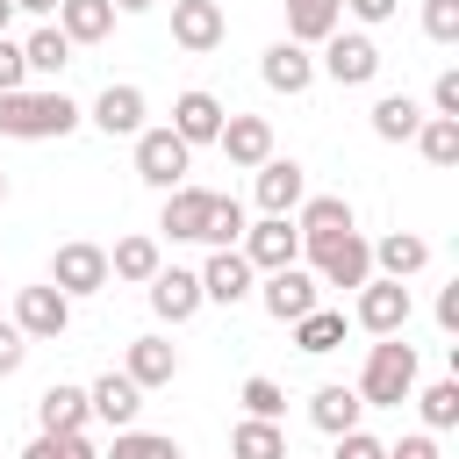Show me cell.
Here are the masks:
<instances>
[{
    "mask_svg": "<svg viewBox=\"0 0 459 459\" xmlns=\"http://www.w3.org/2000/svg\"><path fill=\"white\" fill-rule=\"evenodd\" d=\"M423 36L430 43H459V0H423Z\"/></svg>",
    "mask_w": 459,
    "mask_h": 459,
    "instance_id": "39",
    "label": "cell"
},
{
    "mask_svg": "<svg viewBox=\"0 0 459 459\" xmlns=\"http://www.w3.org/2000/svg\"><path fill=\"white\" fill-rule=\"evenodd\" d=\"M258 79L273 86V93H308V79H316V57H308V43H273L265 57H258Z\"/></svg>",
    "mask_w": 459,
    "mask_h": 459,
    "instance_id": "15",
    "label": "cell"
},
{
    "mask_svg": "<svg viewBox=\"0 0 459 459\" xmlns=\"http://www.w3.org/2000/svg\"><path fill=\"white\" fill-rule=\"evenodd\" d=\"M409 387H416V344H402V330H394V337H380V344L366 351L359 402H366V409H402Z\"/></svg>",
    "mask_w": 459,
    "mask_h": 459,
    "instance_id": "1",
    "label": "cell"
},
{
    "mask_svg": "<svg viewBox=\"0 0 459 459\" xmlns=\"http://www.w3.org/2000/svg\"><path fill=\"white\" fill-rule=\"evenodd\" d=\"M416 402H423V423H430V430H452V423H459V380H430Z\"/></svg>",
    "mask_w": 459,
    "mask_h": 459,
    "instance_id": "36",
    "label": "cell"
},
{
    "mask_svg": "<svg viewBox=\"0 0 459 459\" xmlns=\"http://www.w3.org/2000/svg\"><path fill=\"white\" fill-rule=\"evenodd\" d=\"M22 65L43 72V79H57V72L72 65V36H65V29H36V36L22 43Z\"/></svg>",
    "mask_w": 459,
    "mask_h": 459,
    "instance_id": "31",
    "label": "cell"
},
{
    "mask_svg": "<svg viewBox=\"0 0 459 459\" xmlns=\"http://www.w3.org/2000/svg\"><path fill=\"white\" fill-rule=\"evenodd\" d=\"M337 459H387V445L366 430H337Z\"/></svg>",
    "mask_w": 459,
    "mask_h": 459,
    "instance_id": "41",
    "label": "cell"
},
{
    "mask_svg": "<svg viewBox=\"0 0 459 459\" xmlns=\"http://www.w3.org/2000/svg\"><path fill=\"white\" fill-rule=\"evenodd\" d=\"M251 294V258L237 251V244H222L208 265H201V301H222V308H237Z\"/></svg>",
    "mask_w": 459,
    "mask_h": 459,
    "instance_id": "12",
    "label": "cell"
},
{
    "mask_svg": "<svg viewBox=\"0 0 459 459\" xmlns=\"http://www.w3.org/2000/svg\"><path fill=\"white\" fill-rule=\"evenodd\" d=\"M158 230L201 244V230H208V186H165V215H158Z\"/></svg>",
    "mask_w": 459,
    "mask_h": 459,
    "instance_id": "19",
    "label": "cell"
},
{
    "mask_svg": "<svg viewBox=\"0 0 459 459\" xmlns=\"http://www.w3.org/2000/svg\"><path fill=\"white\" fill-rule=\"evenodd\" d=\"M215 143H222V158H230V165H244V172H251V165H265V158H273V122H265V115H222V136H215Z\"/></svg>",
    "mask_w": 459,
    "mask_h": 459,
    "instance_id": "11",
    "label": "cell"
},
{
    "mask_svg": "<svg viewBox=\"0 0 459 459\" xmlns=\"http://www.w3.org/2000/svg\"><path fill=\"white\" fill-rule=\"evenodd\" d=\"M344 7H351L359 22H387V14H394V0H344Z\"/></svg>",
    "mask_w": 459,
    "mask_h": 459,
    "instance_id": "46",
    "label": "cell"
},
{
    "mask_svg": "<svg viewBox=\"0 0 459 459\" xmlns=\"http://www.w3.org/2000/svg\"><path fill=\"white\" fill-rule=\"evenodd\" d=\"M186 158H194V143H179L172 129H136V179L143 186H179Z\"/></svg>",
    "mask_w": 459,
    "mask_h": 459,
    "instance_id": "5",
    "label": "cell"
},
{
    "mask_svg": "<svg viewBox=\"0 0 459 459\" xmlns=\"http://www.w3.org/2000/svg\"><path fill=\"white\" fill-rule=\"evenodd\" d=\"M359 409H366V402H359V387H316V402H308V423L337 437V430H359Z\"/></svg>",
    "mask_w": 459,
    "mask_h": 459,
    "instance_id": "28",
    "label": "cell"
},
{
    "mask_svg": "<svg viewBox=\"0 0 459 459\" xmlns=\"http://www.w3.org/2000/svg\"><path fill=\"white\" fill-rule=\"evenodd\" d=\"M0 201H7V172H0Z\"/></svg>",
    "mask_w": 459,
    "mask_h": 459,
    "instance_id": "50",
    "label": "cell"
},
{
    "mask_svg": "<svg viewBox=\"0 0 459 459\" xmlns=\"http://www.w3.org/2000/svg\"><path fill=\"white\" fill-rule=\"evenodd\" d=\"M373 265H380V280H409V273H423V265H430V244H423V237H409V230H394V237H380V244H373Z\"/></svg>",
    "mask_w": 459,
    "mask_h": 459,
    "instance_id": "22",
    "label": "cell"
},
{
    "mask_svg": "<svg viewBox=\"0 0 459 459\" xmlns=\"http://www.w3.org/2000/svg\"><path fill=\"white\" fill-rule=\"evenodd\" d=\"M280 409H287V394H280V380H265V373H251V380H244V416H265V423H280Z\"/></svg>",
    "mask_w": 459,
    "mask_h": 459,
    "instance_id": "38",
    "label": "cell"
},
{
    "mask_svg": "<svg viewBox=\"0 0 459 459\" xmlns=\"http://www.w3.org/2000/svg\"><path fill=\"white\" fill-rule=\"evenodd\" d=\"M359 323H366L373 337H394V330L409 323V287H402V280H366V287H359Z\"/></svg>",
    "mask_w": 459,
    "mask_h": 459,
    "instance_id": "13",
    "label": "cell"
},
{
    "mask_svg": "<svg viewBox=\"0 0 459 459\" xmlns=\"http://www.w3.org/2000/svg\"><path fill=\"white\" fill-rule=\"evenodd\" d=\"M93 122H100L108 136H136V129H143V86H108V93L93 100Z\"/></svg>",
    "mask_w": 459,
    "mask_h": 459,
    "instance_id": "20",
    "label": "cell"
},
{
    "mask_svg": "<svg viewBox=\"0 0 459 459\" xmlns=\"http://www.w3.org/2000/svg\"><path fill=\"white\" fill-rule=\"evenodd\" d=\"M22 359H29V337H22L14 323H0V380H7V373H14Z\"/></svg>",
    "mask_w": 459,
    "mask_h": 459,
    "instance_id": "42",
    "label": "cell"
},
{
    "mask_svg": "<svg viewBox=\"0 0 459 459\" xmlns=\"http://www.w3.org/2000/svg\"><path fill=\"white\" fill-rule=\"evenodd\" d=\"M230 459H287V430L265 423V416H244L230 430Z\"/></svg>",
    "mask_w": 459,
    "mask_h": 459,
    "instance_id": "29",
    "label": "cell"
},
{
    "mask_svg": "<svg viewBox=\"0 0 459 459\" xmlns=\"http://www.w3.org/2000/svg\"><path fill=\"white\" fill-rule=\"evenodd\" d=\"M244 258H251V273H280V265H294V258H301V230H294V215H258V222H244Z\"/></svg>",
    "mask_w": 459,
    "mask_h": 459,
    "instance_id": "4",
    "label": "cell"
},
{
    "mask_svg": "<svg viewBox=\"0 0 459 459\" xmlns=\"http://www.w3.org/2000/svg\"><path fill=\"white\" fill-rule=\"evenodd\" d=\"M86 409H93L108 430H129V423H136V409H143V387H136L129 373H100V380L86 387Z\"/></svg>",
    "mask_w": 459,
    "mask_h": 459,
    "instance_id": "14",
    "label": "cell"
},
{
    "mask_svg": "<svg viewBox=\"0 0 459 459\" xmlns=\"http://www.w3.org/2000/svg\"><path fill=\"white\" fill-rule=\"evenodd\" d=\"M65 323H72V301H65L50 280L14 294V330H22V337H65Z\"/></svg>",
    "mask_w": 459,
    "mask_h": 459,
    "instance_id": "9",
    "label": "cell"
},
{
    "mask_svg": "<svg viewBox=\"0 0 459 459\" xmlns=\"http://www.w3.org/2000/svg\"><path fill=\"white\" fill-rule=\"evenodd\" d=\"M108 459H179V445L172 437H158V430H115V445H108Z\"/></svg>",
    "mask_w": 459,
    "mask_h": 459,
    "instance_id": "35",
    "label": "cell"
},
{
    "mask_svg": "<svg viewBox=\"0 0 459 459\" xmlns=\"http://www.w3.org/2000/svg\"><path fill=\"white\" fill-rule=\"evenodd\" d=\"M416 143H423L430 165H459V115H430V122L416 129Z\"/></svg>",
    "mask_w": 459,
    "mask_h": 459,
    "instance_id": "34",
    "label": "cell"
},
{
    "mask_svg": "<svg viewBox=\"0 0 459 459\" xmlns=\"http://www.w3.org/2000/svg\"><path fill=\"white\" fill-rule=\"evenodd\" d=\"M115 7H122V14H143V7H158V0H115Z\"/></svg>",
    "mask_w": 459,
    "mask_h": 459,
    "instance_id": "48",
    "label": "cell"
},
{
    "mask_svg": "<svg viewBox=\"0 0 459 459\" xmlns=\"http://www.w3.org/2000/svg\"><path fill=\"white\" fill-rule=\"evenodd\" d=\"M122 373H129L136 387H165V380L179 373V351H172L165 337H136V344H129V366H122Z\"/></svg>",
    "mask_w": 459,
    "mask_h": 459,
    "instance_id": "23",
    "label": "cell"
},
{
    "mask_svg": "<svg viewBox=\"0 0 459 459\" xmlns=\"http://www.w3.org/2000/svg\"><path fill=\"white\" fill-rule=\"evenodd\" d=\"M22 79H29V65H22V43H7V36H0V93H22Z\"/></svg>",
    "mask_w": 459,
    "mask_h": 459,
    "instance_id": "40",
    "label": "cell"
},
{
    "mask_svg": "<svg viewBox=\"0 0 459 459\" xmlns=\"http://www.w3.org/2000/svg\"><path fill=\"white\" fill-rule=\"evenodd\" d=\"M437 330H459V287L437 294Z\"/></svg>",
    "mask_w": 459,
    "mask_h": 459,
    "instance_id": "45",
    "label": "cell"
},
{
    "mask_svg": "<svg viewBox=\"0 0 459 459\" xmlns=\"http://www.w3.org/2000/svg\"><path fill=\"white\" fill-rule=\"evenodd\" d=\"M258 301H265V316L294 323V316H308V308L323 301V287H316V273H301V265H280V273H265Z\"/></svg>",
    "mask_w": 459,
    "mask_h": 459,
    "instance_id": "8",
    "label": "cell"
},
{
    "mask_svg": "<svg viewBox=\"0 0 459 459\" xmlns=\"http://www.w3.org/2000/svg\"><path fill=\"white\" fill-rule=\"evenodd\" d=\"M294 344H301L308 359H323V351H337V344H344V316L316 301L308 316H294Z\"/></svg>",
    "mask_w": 459,
    "mask_h": 459,
    "instance_id": "30",
    "label": "cell"
},
{
    "mask_svg": "<svg viewBox=\"0 0 459 459\" xmlns=\"http://www.w3.org/2000/svg\"><path fill=\"white\" fill-rule=\"evenodd\" d=\"M294 230H301V244H323V237H344V230H351V201H337V194H316V201H301V215H294Z\"/></svg>",
    "mask_w": 459,
    "mask_h": 459,
    "instance_id": "21",
    "label": "cell"
},
{
    "mask_svg": "<svg viewBox=\"0 0 459 459\" xmlns=\"http://www.w3.org/2000/svg\"><path fill=\"white\" fill-rule=\"evenodd\" d=\"M50 287H57L65 301L100 294V287H108V251H100V244H57V258H50Z\"/></svg>",
    "mask_w": 459,
    "mask_h": 459,
    "instance_id": "6",
    "label": "cell"
},
{
    "mask_svg": "<svg viewBox=\"0 0 459 459\" xmlns=\"http://www.w3.org/2000/svg\"><path fill=\"white\" fill-rule=\"evenodd\" d=\"M258 172V208L265 215H294L301 201H308V172L294 165V158H265V165H251Z\"/></svg>",
    "mask_w": 459,
    "mask_h": 459,
    "instance_id": "10",
    "label": "cell"
},
{
    "mask_svg": "<svg viewBox=\"0 0 459 459\" xmlns=\"http://www.w3.org/2000/svg\"><path fill=\"white\" fill-rule=\"evenodd\" d=\"M143 287H151V308H158L165 323H186V316L201 308V273H179V265H158V273H151Z\"/></svg>",
    "mask_w": 459,
    "mask_h": 459,
    "instance_id": "16",
    "label": "cell"
},
{
    "mask_svg": "<svg viewBox=\"0 0 459 459\" xmlns=\"http://www.w3.org/2000/svg\"><path fill=\"white\" fill-rule=\"evenodd\" d=\"M387 459H437V445L430 437H402V445H387Z\"/></svg>",
    "mask_w": 459,
    "mask_h": 459,
    "instance_id": "44",
    "label": "cell"
},
{
    "mask_svg": "<svg viewBox=\"0 0 459 459\" xmlns=\"http://www.w3.org/2000/svg\"><path fill=\"white\" fill-rule=\"evenodd\" d=\"M301 251L316 258V280H323V287H366V280H373V244H366L359 230L323 237V244H301Z\"/></svg>",
    "mask_w": 459,
    "mask_h": 459,
    "instance_id": "3",
    "label": "cell"
},
{
    "mask_svg": "<svg viewBox=\"0 0 459 459\" xmlns=\"http://www.w3.org/2000/svg\"><path fill=\"white\" fill-rule=\"evenodd\" d=\"M172 43L179 50H215L222 43V7L215 0H172Z\"/></svg>",
    "mask_w": 459,
    "mask_h": 459,
    "instance_id": "18",
    "label": "cell"
},
{
    "mask_svg": "<svg viewBox=\"0 0 459 459\" xmlns=\"http://www.w3.org/2000/svg\"><path fill=\"white\" fill-rule=\"evenodd\" d=\"M22 459H100V452L86 445V430H43Z\"/></svg>",
    "mask_w": 459,
    "mask_h": 459,
    "instance_id": "37",
    "label": "cell"
},
{
    "mask_svg": "<svg viewBox=\"0 0 459 459\" xmlns=\"http://www.w3.org/2000/svg\"><path fill=\"white\" fill-rule=\"evenodd\" d=\"M151 273H158V244L151 237H122L108 251V280H151Z\"/></svg>",
    "mask_w": 459,
    "mask_h": 459,
    "instance_id": "32",
    "label": "cell"
},
{
    "mask_svg": "<svg viewBox=\"0 0 459 459\" xmlns=\"http://www.w3.org/2000/svg\"><path fill=\"white\" fill-rule=\"evenodd\" d=\"M86 416H93V409H86V387H65V380H57V387L36 394V423H43V430H86Z\"/></svg>",
    "mask_w": 459,
    "mask_h": 459,
    "instance_id": "24",
    "label": "cell"
},
{
    "mask_svg": "<svg viewBox=\"0 0 459 459\" xmlns=\"http://www.w3.org/2000/svg\"><path fill=\"white\" fill-rule=\"evenodd\" d=\"M172 136H179V143H215V136H222V100L201 93V86L179 93V100H172Z\"/></svg>",
    "mask_w": 459,
    "mask_h": 459,
    "instance_id": "17",
    "label": "cell"
},
{
    "mask_svg": "<svg viewBox=\"0 0 459 459\" xmlns=\"http://www.w3.org/2000/svg\"><path fill=\"white\" fill-rule=\"evenodd\" d=\"M72 129H79V108L65 93H0V136L43 143V136H72Z\"/></svg>",
    "mask_w": 459,
    "mask_h": 459,
    "instance_id": "2",
    "label": "cell"
},
{
    "mask_svg": "<svg viewBox=\"0 0 459 459\" xmlns=\"http://www.w3.org/2000/svg\"><path fill=\"white\" fill-rule=\"evenodd\" d=\"M430 108H437V115H459V72H437V86H430Z\"/></svg>",
    "mask_w": 459,
    "mask_h": 459,
    "instance_id": "43",
    "label": "cell"
},
{
    "mask_svg": "<svg viewBox=\"0 0 459 459\" xmlns=\"http://www.w3.org/2000/svg\"><path fill=\"white\" fill-rule=\"evenodd\" d=\"M416 129H423V108H416L409 93H380V100H373V136H380V143H409Z\"/></svg>",
    "mask_w": 459,
    "mask_h": 459,
    "instance_id": "27",
    "label": "cell"
},
{
    "mask_svg": "<svg viewBox=\"0 0 459 459\" xmlns=\"http://www.w3.org/2000/svg\"><path fill=\"white\" fill-rule=\"evenodd\" d=\"M7 7H29V14H50L57 0H7Z\"/></svg>",
    "mask_w": 459,
    "mask_h": 459,
    "instance_id": "47",
    "label": "cell"
},
{
    "mask_svg": "<svg viewBox=\"0 0 459 459\" xmlns=\"http://www.w3.org/2000/svg\"><path fill=\"white\" fill-rule=\"evenodd\" d=\"M344 22V0H287V43H323Z\"/></svg>",
    "mask_w": 459,
    "mask_h": 459,
    "instance_id": "26",
    "label": "cell"
},
{
    "mask_svg": "<svg viewBox=\"0 0 459 459\" xmlns=\"http://www.w3.org/2000/svg\"><path fill=\"white\" fill-rule=\"evenodd\" d=\"M57 29L72 43H100L115 29V0H57Z\"/></svg>",
    "mask_w": 459,
    "mask_h": 459,
    "instance_id": "25",
    "label": "cell"
},
{
    "mask_svg": "<svg viewBox=\"0 0 459 459\" xmlns=\"http://www.w3.org/2000/svg\"><path fill=\"white\" fill-rule=\"evenodd\" d=\"M7 14H14V7H7V0H0V36H7Z\"/></svg>",
    "mask_w": 459,
    "mask_h": 459,
    "instance_id": "49",
    "label": "cell"
},
{
    "mask_svg": "<svg viewBox=\"0 0 459 459\" xmlns=\"http://www.w3.org/2000/svg\"><path fill=\"white\" fill-rule=\"evenodd\" d=\"M323 72H330L337 86H373V72H380L373 36H344V29H330V36H323Z\"/></svg>",
    "mask_w": 459,
    "mask_h": 459,
    "instance_id": "7",
    "label": "cell"
},
{
    "mask_svg": "<svg viewBox=\"0 0 459 459\" xmlns=\"http://www.w3.org/2000/svg\"><path fill=\"white\" fill-rule=\"evenodd\" d=\"M237 237H244V201H237V194H208V230H201V244L222 251V244H237Z\"/></svg>",
    "mask_w": 459,
    "mask_h": 459,
    "instance_id": "33",
    "label": "cell"
}]
</instances>
